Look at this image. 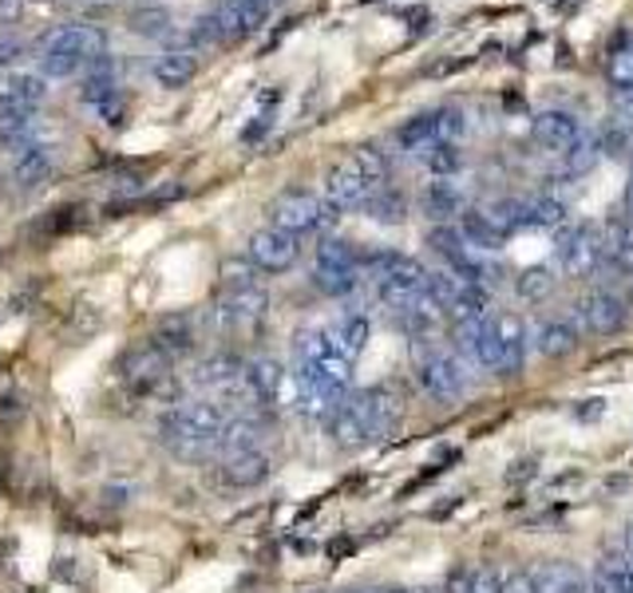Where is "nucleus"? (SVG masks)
<instances>
[{
  "label": "nucleus",
  "instance_id": "nucleus-33",
  "mask_svg": "<svg viewBox=\"0 0 633 593\" xmlns=\"http://www.w3.org/2000/svg\"><path fill=\"white\" fill-rule=\"evenodd\" d=\"M424 162H428V171H432L435 179H452V174L463 167V151L455 143H435L432 151L424 154Z\"/></svg>",
  "mask_w": 633,
  "mask_h": 593
},
{
  "label": "nucleus",
  "instance_id": "nucleus-2",
  "mask_svg": "<svg viewBox=\"0 0 633 593\" xmlns=\"http://www.w3.org/2000/svg\"><path fill=\"white\" fill-rule=\"evenodd\" d=\"M400 423V400L389 388H364V392H349L333 412L325 415L329 440L336 448H369V443L384 440Z\"/></svg>",
  "mask_w": 633,
  "mask_h": 593
},
{
  "label": "nucleus",
  "instance_id": "nucleus-28",
  "mask_svg": "<svg viewBox=\"0 0 633 593\" xmlns=\"http://www.w3.org/2000/svg\"><path fill=\"white\" fill-rule=\"evenodd\" d=\"M534 577V593H586L582 577L566 566H543V570H531Z\"/></svg>",
  "mask_w": 633,
  "mask_h": 593
},
{
  "label": "nucleus",
  "instance_id": "nucleus-8",
  "mask_svg": "<svg viewBox=\"0 0 633 593\" xmlns=\"http://www.w3.org/2000/svg\"><path fill=\"white\" fill-rule=\"evenodd\" d=\"M376 190V182L369 179V171L361 167L356 154H349L344 162H336L333 171L325 179V202L333 210H353V207H364V198Z\"/></svg>",
  "mask_w": 633,
  "mask_h": 593
},
{
  "label": "nucleus",
  "instance_id": "nucleus-20",
  "mask_svg": "<svg viewBox=\"0 0 633 593\" xmlns=\"http://www.w3.org/2000/svg\"><path fill=\"white\" fill-rule=\"evenodd\" d=\"M526 341L543 352V356H566V352H574V344H579V329L570 321H543Z\"/></svg>",
  "mask_w": 633,
  "mask_h": 593
},
{
  "label": "nucleus",
  "instance_id": "nucleus-41",
  "mask_svg": "<svg viewBox=\"0 0 633 593\" xmlns=\"http://www.w3.org/2000/svg\"><path fill=\"white\" fill-rule=\"evenodd\" d=\"M24 9V0H0V24H12Z\"/></svg>",
  "mask_w": 633,
  "mask_h": 593
},
{
  "label": "nucleus",
  "instance_id": "nucleus-18",
  "mask_svg": "<svg viewBox=\"0 0 633 593\" xmlns=\"http://www.w3.org/2000/svg\"><path fill=\"white\" fill-rule=\"evenodd\" d=\"M460 238H463V245H468L471 253L475 250H499L503 245V230H499L495 222H491L483 210H463V218H460Z\"/></svg>",
  "mask_w": 633,
  "mask_h": 593
},
{
  "label": "nucleus",
  "instance_id": "nucleus-44",
  "mask_svg": "<svg viewBox=\"0 0 633 593\" xmlns=\"http://www.w3.org/2000/svg\"><path fill=\"white\" fill-rule=\"evenodd\" d=\"M625 550H630V557H633V526L625 531Z\"/></svg>",
  "mask_w": 633,
  "mask_h": 593
},
{
  "label": "nucleus",
  "instance_id": "nucleus-1",
  "mask_svg": "<svg viewBox=\"0 0 633 593\" xmlns=\"http://www.w3.org/2000/svg\"><path fill=\"white\" fill-rule=\"evenodd\" d=\"M230 428V412L214 400H182V404L167 408V415L159 420V440L171 455L190 459H214L222 448V435Z\"/></svg>",
  "mask_w": 633,
  "mask_h": 593
},
{
  "label": "nucleus",
  "instance_id": "nucleus-26",
  "mask_svg": "<svg viewBox=\"0 0 633 593\" xmlns=\"http://www.w3.org/2000/svg\"><path fill=\"white\" fill-rule=\"evenodd\" d=\"M606 80L617 96H630L633 91V37H625L622 44H614L606 60Z\"/></svg>",
  "mask_w": 633,
  "mask_h": 593
},
{
  "label": "nucleus",
  "instance_id": "nucleus-13",
  "mask_svg": "<svg viewBox=\"0 0 633 593\" xmlns=\"http://www.w3.org/2000/svg\"><path fill=\"white\" fill-rule=\"evenodd\" d=\"M56 171V147L48 143H24L17 151V159H12V182H17L20 190H32L40 187V182H48V174Z\"/></svg>",
  "mask_w": 633,
  "mask_h": 593
},
{
  "label": "nucleus",
  "instance_id": "nucleus-37",
  "mask_svg": "<svg viewBox=\"0 0 633 593\" xmlns=\"http://www.w3.org/2000/svg\"><path fill=\"white\" fill-rule=\"evenodd\" d=\"M630 147H633L630 123H622V119H614V123L602 131V139H597V151H606V154H625Z\"/></svg>",
  "mask_w": 633,
  "mask_h": 593
},
{
  "label": "nucleus",
  "instance_id": "nucleus-7",
  "mask_svg": "<svg viewBox=\"0 0 633 593\" xmlns=\"http://www.w3.org/2000/svg\"><path fill=\"white\" fill-rule=\"evenodd\" d=\"M298 253H301L298 238L278 230V225H262V230L250 238V245H245V261H250L258 273H285L293 261H298Z\"/></svg>",
  "mask_w": 633,
  "mask_h": 593
},
{
  "label": "nucleus",
  "instance_id": "nucleus-38",
  "mask_svg": "<svg viewBox=\"0 0 633 593\" xmlns=\"http://www.w3.org/2000/svg\"><path fill=\"white\" fill-rule=\"evenodd\" d=\"M554 289V278L546 270H526L523 278H519V293L526 296V301H539V296H546Z\"/></svg>",
  "mask_w": 633,
  "mask_h": 593
},
{
  "label": "nucleus",
  "instance_id": "nucleus-17",
  "mask_svg": "<svg viewBox=\"0 0 633 593\" xmlns=\"http://www.w3.org/2000/svg\"><path fill=\"white\" fill-rule=\"evenodd\" d=\"M495 333L503 344V376H515L526 360V329L519 316H495Z\"/></svg>",
  "mask_w": 633,
  "mask_h": 593
},
{
  "label": "nucleus",
  "instance_id": "nucleus-43",
  "mask_svg": "<svg viewBox=\"0 0 633 593\" xmlns=\"http://www.w3.org/2000/svg\"><path fill=\"white\" fill-rule=\"evenodd\" d=\"M625 210H630V218H633V179H630V187H625Z\"/></svg>",
  "mask_w": 633,
  "mask_h": 593
},
{
  "label": "nucleus",
  "instance_id": "nucleus-39",
  "mask_svg": "<svg viewBox=\"0 0 633 593\" xmlns=\"http://www.w3.org/2000/svg\"><path fill=\"white\" fill-rule=\"evenodd\" d=\"M594 159H597V143H590V139L582 135L579 143H574V147L566 151V171H570V174H582Z\"/></svg>",
  "mask_w": 633,
  "mask_h": 593
},
{
  "label": "nucleus",
  "instance_id": "nucleus-4",
  "mask_svg": "<svg viewBox=\"0 0 633 593\" xmlns=\"http://www.w3.org/2000/svg\"><path fill=\"white\" fill-rule=\"evenodd\" d=\"M171 364L174 360L147 336V341H135L123 349V356H119V380L135 395H171L174 388Z\"/></svg>",
  "mask_w": 633,
  "mask_h": 593
},
{
  "label": "nucleus",
  "instance_id": "nucleus-19",
  "mask_svg": "<svg viewBox=\"0 0 633 593\" xmlns=\"http://www.w3.org/2000/svg\"><path fill=\"white\" fill-rule=\"evenodd\" d=\"M151 341L174 360V356H187V352L194 349L199 333H194V321H190V316H167V321L151 333Z\"/></svg>",
  "mask_w": 633,
  "mask_h": 593
},
{
  "label": "nucleus",
  "instance_id": "nucleus-21",
  "mask_svg": "<svg viewBox=\"0 0 633 593\" xmlns=\"http://www.w3.org/2000/svg\"><path fill=\"white\" fill-rule=\"evenodd\" d=\"M316 270L321 273H361V253L344 238H325L316 245Z\"/></svg>",
  "mask_w": 633,
  "mask_h": 593
},
{
  "label": "nucleus",
  "instance_id": "nucleus-11",
  "mask_svg": "<svg viewBox=\"0 0 633 593\" xmlns=\"http://www.w3.org/2000/svg\"><path fill=\"white\" fill-rule=\"evenodd\" d=\"M625 316H630V309H625V301L614 293H590L582 296V305H579L582 329L594 336H614L625 324Z\"/></svg>",
  "mask_w": 633,
  "mask_h": 593
},
{
  "label": "nucleus",
  "instance_id": "nucleus-27",
  "mask_svg": "<svg viewBox=\"0 0 633 593\" xmlns=\"http://www.w3.org/2000/svg\"><path fill=\"white\" fill-rule=\"evenodd\" d=\"M44 76H32V72H20L12 76L9 83H4V96L0 99H9V103H17V108H28V111H37L40 108V99H44Z\"/></svg>",
  "mask_w": 633,
  "mask_h": 593
},
{
  "label": "nucleus",
  "instance_id": "nucleus-12",
  "mask_svg": "<svg viewBox=\"0 0 633 593\" xmlns=\"http://www.w3.org/2000/svg\"><path fill=\"white\" fill-rule=\"evenodd\" d=\"M531 135L539 139L546 151L566 154L570 147L582 139V123H579V115H570V111H539L531 123Z\"/></svg>",
  "mask_w": 633,
  "mask_h": 593
},
{
  "label": "nucleus",
  "instance_id": "nucleus-5",
  "mask_svg": "<svg viewBox=\"0 0 633 593\" xmlns=\"http://www.w3.org/2000/svg\"><path fill=\"white\" fill-rule=\"evenodd\" d=\"M270 214H273L270 225H278V230H285V234L301 238V234H313V230H325V225L336 218V210L329 207L321 194H313V190L290 187L273 198Z\"/></svg>",
  "mask_w": 633,
  "mask_h": 593
},
{
  "label": "nucleus",
  "instance_id": "nucleus-30",
  "mask_svg": "<svg viewBox=\"0 0 633 593\" xmlns=\"http://www.w3.org/2000/svg\"><path fill=\"white\" fill-rule=\"evenodd\" d=\"M364 202H369V214L376 218V222L392 225L404 218V194H396V190H389V187H376Z\"/></svg>",
  "mask_w": 633,
  "mask_h": 593
},
{
  "label": "nucleus",
  "instance_id": "nucleus-3",
  "mask_svg": "<svg viewBox=\"0 0 633 593\" xmlns=\"http://www.w3.org/2000/svg\"><path fill=\"white\" fill-rule=\"evenodd\" d=\"M108 52V37H103L96 24H68L60 28L56 37H48L44 52H40V72L52 76V80H68L80 68L96 63Z\"/></svg>",
  "mask_w": 633,
  "mask_h": 593
},
{
  "label": "nucleus",
  "instance_id": "nucleus-15",
  "mask_svg": "<svg viewBox=\"0 0 633 593\" xmlns=\"http://www.w3.org/2000/svg\"><path fill=\"white\" fill-rule=\"evenodd\" d=\"M194 76H199V52H190V48H174L154 60V80L163 88H187Z\"/></svg>",
  "mask_w": 633,
  "mask_h": 593
},
{
  "label": "nucleus",
  "instance_id": "nucleus-16",
  "mask_svg": "<svg viewBox=\"0 0 633 593\" xmlns=\"http://www.w3.org/2000/svg\"><path fill=\"white\" fill-rule=\"evenodd\" d=\"M245 380H250V388L258 392V400H262L265 408H273V400H278L281 388H285V369H281V360L258 356L245 364Z\"/></svg>",
  "mask_w": 633,
  "mask_h": 593
},
{
  "label": "nucleus",
  "instance_id": "nucleus-10",
  "mask_svg": "<svg viewBox=\"0 0 633 593\" xmlns=\"http://www.w3.org/2000/svg\"><path fill=\"white\" fill-rule=\"evenodd\" d=\"M270 4L273 0H222L214 12L218 28H222V40L230 44V40L253 37L265 24V17H270Z\"/></svg>",
  "mask_w": 633,
  "mask_h": 593
},
{
  "label": "nucleus",
  "instance_id": "nucleus-14",
  "mask_svg": "<svg viewBox=\"0 0 633 593\" xmlns=\"http://www.w3.org/2000/svg\"><path fill=\"white\" fill-rule=\"evenodd\" d=\"M396 143H400V151L420 154V159H424V154L432 151L435 143H443V139H440V115H435V111L412 115V119H408V123L396 131Z\"/></svg>",
  "mask_w": 633,
  "mask_h": 593
},
{
  "label": "nucleus",
  "instance_id": "nucleus-29",
  "mask_svg": "<svg viewBox=\"0 0 633 593\" xmlns=\"http://www.w3.org/2000/svg\"><path fill=\"white\" fill-rule=\"evenodd\" d=\"M127 20H131V32H135V37H167V32H171V12L159 9V4L135 9Z\"/></svg>",
  "mask_w": 633,
  "mask_h": 593
},
{
  "label": "nucleus",
  "instance_id": "nucleus-32",
  "mask_svg": "<svg viewBox=\"0 0 633 593\" xmlns=\"http://www.w3.org/2000/svg\"><path fill=\"white\" fill-rule=\"evenodd\" d=\"M428 242H432V250L440 253L448 265H455V261H463L471 253L468 245H463L460 230H452V225H435L432 234H428Z\"/></svg>",
  "mask_w": 633,
  "mask_h": 593
},
{
  "label": "nucleus",
  "instance_id": "nucleus-35",
  "mask_svg": "<svg viewBox=\"0 0 633 593\" xmlns=\"http://www.w3.org/2000/svg\"><path fill=\"white\" fill-rule=\"evenodd\" d=\"M313 285L329 296H349L356 285H361V273H321V270H313Z\"/></svg>",
  "mask_w": 633,
  "mask_h": 593
},
{
  "label": "nucleus",
  "instance_id": "nucleus-42",
  "mask_svg": "<svg viewBox=\"0 0 633 593\" xmlns=\"http://www.w3.org/2000/svg\"><path fill=\"white\" fill-rule=\"evenodd\" d=\"M17 52H20V44H17V40L0 37V63H9V60H12V56H17Z\"/></svg>",
  "mask_w": 633,
  "mask_h": 593
},
{
  "label": "nucleus",
  "instance_id": "nucleus-24",
  "mask_svg": "<svg viewBox=\"0 0 633 593\" xmlns=\"http://www.w3.org/2000/svg\"><path fill=\"white\" fill-rule=\"evenodd\" d=\"M448 593H503V577L488 566L455 570L452 582H448Z\"/></svg>",
  "mask_w": 633,
  "mask_h": 593
},
{
  "label": "nucleus",
  "instance_id": "nucleus-22",
  "mask_svg": "<svg viewBox=\"0 0 633 593\" xmlns=\"http://www.w3.org/2000/svg\"><path fill=\"white\" fill-rule=\"evenodd\" d=\"M333 329V336H336V344H341V352L349 360H356L364 352V344H369V333H372V324H369V316L364 313H349V316H341L336 324H329Z\"/></svg>",
  "mask_w": 633,
  "mask_h": 593
},
{
  "label": "nucleus",
  "instance_id": "nucleus-31",
  "mask_svg": "<svg viewBox=\"0 0 633 593\" xmlns=\"http://www.w3.org/2000/svg\"><path fill=\"white\" fill-rule=\"evenodd\" d=\"M483 214H488L503 234H511V230L526 225V202L523 198H499V202H491V210H483Z\"/></svg>",
  "mask_w": 633,
  "mask_h": 593
},
{
  "label": "nucleus",
  "instance_id": "nucleus-40",
  "mask_svg": "<svg viewBox=\"0 0 633 593\" xmlns=\"http://www.w3.org/2000/svg\"><path fill=\"white\" fill-rule=\"evenodd\" d=\"M503 593H534L531 570H515V574H506L503 577Z\"/></svg>",
  "mask_w": 633,
  "mask_h": 593
},
{
  "label": "nucleus",
  "instance_id": "nucleus-34",
  "mask_svg": "<svg viewBox=\"0 0 633 593\" xmlns=\"http://www.w3.org/2000/svg\"><path fill=\"white\" fill-rule=\"evenodd\" d=\"M562 218H566V207H562L554 194L531 198V202H526V225H559Z\"/></svg>",
  "mask_w": 633,
  "mask_h": 593
},
{
  "label": "nucleus",
  "instance_id": "nucleus-9",
  "mask_svg": "<svg viewBox=\"0 0 633 593\" xmlns=\"http://www.w3.org/2000/svg\"><path fill=\"white\" fill-rule=\"evenodd\" d=\"M559 258L570 278H590V273L606 261V245H602V234H597L594 225H579V230H570V234L562 238Z\"/></svg>",
  "mask_w": 633,
  "mask_h": 593
},
{
  "label": "nucleus",
  "instance_id": "nucleus-25",
  "mask_svg": "<svg viewBox=\"0 0 633 593\" xmlns=\"http://www.w3.org/2000/svg\"><path fill=\"white\" fill-rule=\"evenodd\" d=\"M424 210L428 218H452L463 210V194L455 190L452 179H435L432 187L424 190Z\"/></svg>",
  "mask_w": 633,
  "mask_h": 593
},
{
  "label": "nucleus",
  "instance_id": "nucleus-36",
  "mask_svg": "<svg viewBox=\"0 0 633 593\" xmlns=\"http://www.w3.org/2000/svg\"><path fill=\"white\" fill-rule=\"evenodd\" d=\"M214 44H227V40H222V28H218L214 12H210V17H199L194 24H190V52L214 48Z\"/></svg>",
  "mask_w": 633,
  "mask_h": 593
},
{
  "label": "nucleus",
  "instance_id": "nucleus-23",
  "mask_svg": "<svg viewBox=\"0 0 633 593\" xmlns=\"http://www.w3.org/2000/svg\"><path fill=\"white\" fill-rule=\"evenodd\" d=\"M91 72H88V80H83V88H80V96H83V103H91V108H100V103H108L111 96H119V83H115V68H111L108 60H96V63H88Z\"/></svg>",
  "mask_w": 633,
  "mask_h": 593
},
{
  "label": "nucleus",
  "instance_id": "nucleus-6",
  "mask_svg": "<svg viewBox=\"0 0 633 593\" xmlns=\"http://www.w3.org/2000/svg\"><path fill=\"white\" fill-rule=\"evenodd\" d=\"M416 380L432 400L440 404H452L468 392V369H463V360L455 352H443V349H432L420 356L416 364Z\"/></svg>",
  "mask_w": 633,
  "mask_h": 593
}]
</instances>
